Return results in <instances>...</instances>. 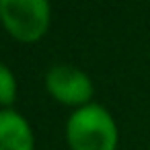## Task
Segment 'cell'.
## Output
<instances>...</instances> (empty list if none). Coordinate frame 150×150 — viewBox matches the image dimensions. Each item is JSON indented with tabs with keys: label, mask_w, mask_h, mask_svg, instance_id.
<instances>
[{
	"label": "cell",
	"mask_w": 150,
	"mask_h": 150,
	"mask_svg": "<svg viewBox=\"0 0 150 150\" xmlns=\"http://www.w3.org/2000/svg\"><path fill=\"white\" fill-rule=\"evenodd\" d=\"M0 19L13 37L35 41L47 29L50 4L47 0H0Z\"/></svg>",
	"instance_id": "7a4b0ae2"
},
{
	"label": "cell",
	"mask_w": 150,
	"mask_h": 150,
	"mask_svg": "<svg viewBox=\"0 0 150 150\" xmlns=\"http://www.w3.org/2000/svg\"><path fill=\"white\" fill-rule=\"evenodd\" d=\"M0 150H33L27 121L15 111H0Z\"/></svg>",
	"instance_id": "277c9868"
},
{
	"label": "cell",
	"mask_w": 150,
	"mask_h": 150,
	"mask_svg": "<svg viewBox=\"0 0 150 150\" xmlns=\"http://www.w3.org/2000/svg\"><path fill=\"white\" fill-rule=\"evenodd\" d=\"M15 78L11 74V70L0 64V105H11L15 101Z\"/></svg>",
	"instance_id": "5b68a950"
},
{
	"label": "cell",
	"mask_w": 150,
	"mask_h": 150,
	"mask_svg": "<svg viewBox=\"0 0 150 150\" xmlns=\"http://www.w3.org/2000/svg\"><path fill=\"white\" fill-rule=\"evenodd\" d=\"M50 93L66 103V105H80L86 103L93 95V84L88 76L72 66H54L45 76Z\"/></svg>",
	"instance_id": "3957f363"
},
{
	"label": "cell",
	"mask_w": 150,
	"mask_h": 150,
	"mask_svg": "<svg viewBox=\"0 0 150 150\" xmlns=\"http://www.w3.org/2000/svg\"><path fill=\"white\" fill-rule=\"evenodd\" d=\"M68 142L72 150H115L117 129L103 107L86 105L72 113L68 121Z\"/></svg>",
	"instance_id": "6da1fadb"
}]
</instances>
